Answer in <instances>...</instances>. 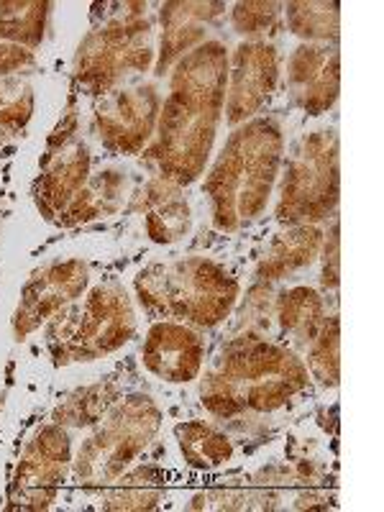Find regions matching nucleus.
<instances>
[{
	"label": "nucleus",
	"mask_w": 384,
	"mask_h": 512,
	"mask_svg": "<svg viewBox=\"0 0 384 512\" xmlns=\"http://www.w3.org/2000/svg\"><path fill=\"white\" fill-rule=\"evenodd\" d=\"M169 95L159 111L152 144L144 159L157 177L187 187L205 175L218 123L226 108L228 49L221 41H205L172 67Z\"/></svg>",
	"instance_id": "f257e3e1"
},
{
	"label": "nucleus",
	"mask_w": 384,
	"mask_h": 512,
	"mask_svg": "<svg viewBox=\"0 0 384 512\" xmlns=\"http://www.w3.org/2000/svg\"><path fill=\"white\" fill-rule=\"evenodd\" d=\"M285 157V134L274 118H251L233 128L203 182L213 203V226L236 233L267 210Z\"/></svg>",
	"instance_id": "f03ea898"
},
{
	"label": "nucleus",
	"mask_w": 384,
	"mask_h": 512,
	"mask_svg": "<svg viewBox=\"0 0 384 512\" xmlns=\"http://www.w3.org/2000/svg\"><path fill=\"white\" fill-rule=\"evenodd\" d=\"M308 367L290 349L262 338L228 346L218 367L200 382L203 408L216 418L274 413L308 387Z\"/></svg>",
	"instance_id": "7ed1b4c3"
},
{
	"label": "nucleus",
	"mask_w": 384,
	"mask_h": 512,
	"mask_svg": "<svg viewBox=\"0 0 384 512\" xmlns=\"http://www.w3.org/2000/svg\"><path fill=\"white\" fill-rule=\"evenodd\" d=\"M141 308L154 318L216 328L233 313L239 280L208 256L154 262L134 280Z\"/></svg>",
	"instance_id": "20e7f679"
},
{
	"label": "nucleus",
	"mask_w": 384,
	"mask_h": 512,
	"mask_svg": "<svg viewBox=\"0 0 384 512\" xmlns=\"http://www.w3.org/2000/svg\"><path fill=\"white\" fill-rule=\"evenodd\" d=\"M136 336V313L126 287L100 282L85 295L49 320L47 349L54 367H70L98 361Z\"/></svg>",
	"instance_id": "39448f33"
},
{
	"label": "nucleus",
	"mask_w": 384,
	"mask_h": 512,
	"mask_svg": "<svg viewBox=\"0 0 384 512\" xmlns=\"http://www.w3.org/2000/svg\"><path fill=\"white\" fill-rule=\"evenodd\" d=\"M162 428V410L144 392L123 397L95 425L72 461V477L82 489H105L144 454Z\"/></svg>",
	"instance_id": "423d86ee"
},
{
	"label": "nucleus",
	"mask_w": 384,
	"mask_h": 512,
	"mask_svg": "<svg viewBox=\"0 0 384 512\" xmlns=\"http://www.w3.org/2000/svg\"><path fill=\"white\" fill-rule=\"evenodd\" d=\"M152 21L146 3H121V13L95 26L80 41L75 54V82L82 93L100 98L116 90L118 82L154 64Z\"/></svg>",
	"instance_id": "0eeeda50"
},
{
	"label": "nucleus",
	"mask_w": 384,
	"mask_h": 512,
	"mask_svg": "<svg viewBox=\"0 0 384 512\" xmlns=\"http://www.w3.org/2000/svg\"><path fill=\"white\" fill-rule=\"evenodd\" d=\"M341 198V157L333 128L310 131L290 154L282 177L277 221L282 226H318Z\"/></svg>",
	"instance_id": "6e6552de"
},
{
	"label": "nucleus",
	"mask_w": 384,
	"mask_h": 512,
	"mask_svg": "<svg viewBox=\"0 0 384 512\" xmlns=\"http://www.w3.org/2000/svg\"><path fill=\"white\" fill-rule=\"evenodd\" d=\"M72 469V441L62 425H44L18 456L8 484L6 510L41 512L57 500Z\"/></svg>",
	"instance_id": "1a4fd4ad"
},
{
	"label": "nucleus",
	"mask_w": 384,
	"mask_h": 512,
	"mask_svg": "<svg viewBox=\"0 0 384 512\" xmlns=\"http://www.w3.org/2000/svg\"><path fill=\"white\" fill-rule=\"evenodd\" d=\"M162 98L154 85L116 88L95 98L93 123L111 154H141L157 131Z\"/></svg>",
	"instance_id": "9d476101"
},
{
	"label": "nucleus",
	"mask_w": 384,
	"mask_h": 512,
	"mask_svg": "<svg viewBox=\"0 0 384 512\" xmlns=\"http://www.w3.org/2000/svg\"><path fill=\"white\" fill-rule=\"evenodd\" d=\"M90 285V269L82 259H64L36 269L18 297L13 313V338L26 341L44 323L77 303Z\"/></svg>",
	"instance_id": "9b49d317"
},
{
	"label": "nucleus",
	"mask_w": 384,
	"mask_h": 512,
	"mask_svg": "<svg viewBox=\"0 0 384 512\" xmlns=\"http://www.w3.org/2000/svg\"><path fill=\"white\" fill-rule=\"evenodd\" d=\"M280 85V57L267 41H244L228 57L226 121L228 126L256 118Z\"/></svg>",
	"instance_id": "f8f14e48"
},
{
	"label": "nucleus",
	"mask_w": 384,
	"mask_h": 512,
	"mask_svg": "<svg viewBox=\"0 0 384 512\" xmlns=\"http://www.w3.org/2000/svg\"><path fill=\"white\" fill-rule=\"evenodd\" d=\"M90 149L77 136L67 141H47L41 175L34 185V203L49 223H57L67 205L90 180Z\"/></svg>",
	"instance_id": "ddd939ff"
},
{
	"label": "nucleus",
	"mask_w": 384,
	"mask_h": 512,
	"mask_svg": "<svg viewBox=\"0 0 384 512\" xmlns=\"http://www.w3.org/2000/svg\"><path fill=\"white\" fill-rule=\"evenodd\" d=\"M141 361L146 372L167 384L198 379L205 364V341L198 331L177 320H157L144 338Z\"/></svg>",
	"instance_id": "4468645a"
},
{
	"label": "nucleus",
	"mask_w": 384,
	"mask_h": 512,
	"mask_svg": "<svg viewBox=\"0 0 384 512\" xmlns=\"http://www.w3.org/2000/svg\"><path fill=\"white\" fill-rule=\"evenodd\" d=\"M292 103L308 116H323L341 93V54L328 44H300L287 62Z\"/></svg>",
	"instance_id": "2eb2a0df"
},
{
	"label": "nucleus",
	"mask_w": 384,
	"mask_h": 512,
	"mask_svg": "<svg viewBox=\"0 0 384 512\" xmlns=\"http://www.w3.org/2000/svg\"><path fill=\"white\" fill-rule=\"evenodd\" d=\"M226 13V3H192V0H172L159 8V26H162V39H159L157 62H154V75L164 77L185 54L205 44L208 26H213L218 18Z\"/></svg>",
	"instance_id": "dca6fc26"
},
{
	"label": "nucleus",
	"mask_w": 384,
	"mask_h": 512,
	"mask_svg": "<svg viewBox=\"0 0 384 512\" xmlns=\"http://www.w3.org/2000/svg\"><path fill=\"white\" fill-rule=\"evenodd\" d=\"M131 210L144 216L146 236L154 244H177L190 233V203L182 195V187L172 185L164 177H154L146 182L144 190L134 195Z\"/></svg>",
	"instance_id": "f3484780"
},
{
	"label": "nucleus",
	"mask_w": 384,
	"mask_h": 512,
	"mask_svg": "<svg viewBox=\"0 0 384 512\" xmlns=\"http://www.w3.org/2000/svg\"><path fill=\"white\" fill-rule=\"evenodd\" d=\"M326 233L318 226H287L277 233L256 264V277L264 282L282 280L297 269L310 267L318 259Z\"/></svg>",
	"instance_id": "a211bd4d"
},
{
	"label": "nucleus",
	"mask_w": 384,
	"mask_h": 512,
	"mask_svg": "<svg viewBox=\"0 0 384 512\" xmlns=\"http://www.w3.org/2000/svg\"><path fill=\"white\" fill-rule=\"evenodd\" d=\"M128 195V177L121 169H103L98 175H90L88 185L82 187L80 195L67 205L62 216L57 218V226L70 228L80 223L98 221V218L116 216L123 208Z\"/></svg>",
	"instance_id": "6ab92c4d"
},
{
	"label": "nucleus",
	"mask_w": 384,
	"mask_h": 512,
	"mask_svg": "<svg viewBox=\"0 0 384 512\" xmlns=\"http://www.w3.org/2000/svg\"><path fill=\"white\" fill-rule=\"evenodd\" d=\"M167 477L159 466H128L126 472L111 482L103 492V510L113 512H149L157 510L164 497Z\"/></svg>",
	"instance_id": "aec40b11"
},
{
	"label": "nucleus",
	"mask_w": 384,
	"mask_h": 512,
	"mask_svg": "<svg viewBox=\"0 0 384 512\" xmlns=\"http://www.w3.org/2000/svg\"><path fill=\"white\" fill-rule=\"evenodd\" d=\"M175 438L185 464L200 472L218 469L233 459L231 438L203 420H187V423L175 425Z\"/></svg>",
	"instance_id": "412c9836"
},
{
	"label": "nucleus",
	"mask_w": 384,
	"mask_h": 512,
	"mask_svg": "<svg viewBox=\"0 0 384 512\" xmlns=\"http://www.w3.org/2000/svg\"><path fill=\"white\" fill-rule=\"evenodd\" d=\"M326 303L313 287H290L277 300V320L285 333L292 338L310 344L326 323Z\"/></svg>",
	"instance_id": "4be33fe9"
},
{
	"label": "nucleus",
	"mask_w": 384,
	"mask_h": 512,
	"mask_svg": "<svg viewBox=\"0 0 384 512\" xmlns=\"http://www.w3.org/2000/svg\"><path fill=\"white\" fill-rule=\"evenodd\" d=\"M121 400L116 382H95L80 387L62 400L52 420L62 428H95L108 415V410Z\"/></svg>",
	"instance_id": "5701e85b"
},
{
	"label": "nucleus",
	"mask_w": 384,
	"mask_h": 512,
	"mask_svg": "<svg viewBox=\"0 0 384 512\" xmlns=\"http://www.w3.org/2000/svg\"><path fill=\"white\" fill-rule=\"evenodd\" d=\"M287 29L305 44H333L341 29V6L336 0H297L282 6Z\"/></svg>",
	"instance_id": "b1692460"
},
{
	"label": "nucleus",
	"mask_w": 384,
	"mask_h": 512,
	"mask_svg": "<svg viewBox=\"0 0 384 512\" xmlns=\"http://www.w3.org/2000/svg\"><path fill=\"white\" fill-rule=\"evenodd\" d=\"M52 3L47 0H8L0 3V41H11L34 52L47 34Z\"/></svg>",
	"instance_id": "393cba45"
},
{
	"label": "nucleus",
	"mask_w": 384,
	"mask_h": 512,
	"mask_svg": "<svg viewBox=\"0 0 384 512\" xmlns=\"http://www.w3.org/2000/svg\"><path fill=\"white\" fill-rule=\"evenodd\" d=\"M305 367H308L310 377L323 387L341 384V320H338V315L326 318L318 336L310 341Z\"/></svg>",
	"instance_id": "a878e982"
},
{
	"label": "nucleus",
	"mask_w": 384,
	"mask_h": 512,
	"mask_svg": "<svg viewBox=\"0 0 384 512\" xmlns=\"http://www.w3.org/2000/svg\"><path fill=\"white\" fill-rule=\"evenodd\" d=\"M34 116V90L26 80L3 77L0 80V146L18 136Z\"/></svg>",
	"instance_id": "bb28decb"
},
{
	"label": "nucleus",
	"mask_w": 384,
	"mask_h": 512,
	"mask_svg": "<svg viewBox=\"0 0 384 512\" xmlns=\"http://www.w3.org/2000/svg\"><path fill=\"white\" fill-rule=\"evenodd\" d=\"M231 24L236 34L249 36L251 41H259V36L277 34L282 26V6L272 0H249V3H236L231 11Z\"/></svg>",
	"instance_id": "cd10ccee"
},
{
	"label": "nucleus",
	"mask_w": 384,
	"mask_h": 512,
	"mask_svg": "<svg viewBox=\"0 0 384 512\" xmlns=\"http://www.w3.org/2000/svg\"><path fill=\"white\" fill-rule=\"evenodd\" d=\"M323 272H320V285L326 290H338L341 285V223H333L328 239H323Z\"/></svg>",
	"instance_id": "c85d7f7f"
},
{
	"label": "nucleus",
	"mask_w": 384,
	"mask_h": 512,
	"mask_svg": "<svg viewBox=\"0 0 384 512\" xmlns=\"http://www.w3.org/2000/svg\"><path fill=\"white\" fill-rule=\"evenodd\" d=\"M34 64V52L21 44H11V41H0V80L3 77H13L16 72L26 70Z\"/></svg>",
	"instance_id": "c756f323"
}]
</instances>
